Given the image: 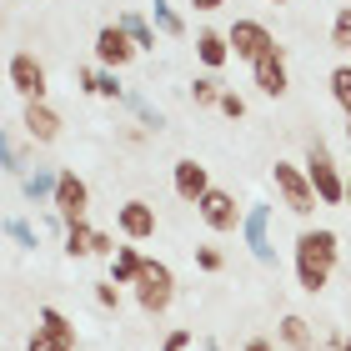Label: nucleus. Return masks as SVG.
Here are the masks:
<instances>
[{
    "mask_svg": "<svg viewBox=\"0 0 351 351\" xmlns=\"http://www.w3.org/2000/svg\"><path fill=\"white\" fill-rule=\"evenodd\" d=\"M337 261H341V236L331 226H311L296 236V286L306 296L326 291V281L337 276Z\"/></svg>",
    "mask_w": 351,
    "mask_h": 351,
    "instance_id": "obj_1",
    "label": "nucleus"
},
{
    "mask_svg": "<svg viewBox=\"0 0 351 351\" xmlns=\"http://www.w3.org/2000/svg\"><path fill=\"white\" fill-rule=\"evenodd\" d=\"M5 81H10V90L30 106V101H45V90H51V71H45V60H40L36 51H15V56L5 60Z\"/></svg>",
    "mask_w": 351,
    "mask_h": 351,
    "instance_id": "obj_2",
    "label": "nucleus"
},
{
    "mask_svg": "<svg viewBox=\"0 0 351 351\" xmlns=\"http://www.w3.org/2000/svg\"><path fill=\"white\" fill-rule=\"evenodd\" d=\"M306 176H311V191H316V201L322 206H341L346 201V176H341V166L331 161V151L322 146V141H316V146L306 151Z\"/></svg>",
    "mask_w": 351,
    "mask_h": 351,
    "instance_id": "obj_3",
    "label": "nucleus"
},
{
    "mask_svg": "<svg viewBox=\"0 0 351 351\" xmlns=\"http://www.w3.org/2000/svg\"><path fill=\"white\" fill-rule=\"evenodd\" d=\"M136 301H141V311H146V316L171 311V301H176V271L166 261H151L146 256V271H141V281H136Z\"/></svg>",
    "mask_w": 351,
    "mask_h": 351,
    "instance_id": "obj_4",
    "label": "nucleus"
},
{
    "mask_svg": "<svg viewBox=\"0 0 351 351\" xmlns=\"http://www.w3.org/2000/svg\"><path fill=\"white\" fill-rule=\"evenodd\" d=\"M271 181H276V196L286 211H296V216H311L316 211V191H311V176L291 166V161H276L271 166Z\"/></svg>",
    "mask_w": 351,
    "mask_h": 351,
    "instance_id": "obj_5",
    "label": "nucleus"
},
{
    "mask_svg": "<svg viewBox=\"0 0 351 351\" xmlns=\"http://www.w3.org/2000/svg\"><path fill=\"white\" fill-rule=\"evenodd\" d=\"M226 40H231V56H236V60H246V66H256L261 56L281 51L276 36H271V30H266L261 21H236V25L226 30Z\"/></svg>",
    "mask_w": 351,
    "mask_h": 351,
    "instance_id": "obj_6",
    "label": "nucleus"
},
{
    "mask_svg": "<svg viewBox=\"0 0 351 351\" xmlns=\"http://www.w3.org/2000/svg\"><path fill=\"white\" fill-rule=\"evenodd\" d=\"M196 216H201V221H206L211 231H236V226L246 221V211L236 206V196H231V191H221V186H211V191L201 196Z\"/></svg>",
    "mask_w": 351,
    "mask_h": 351,
    "instance_id": "obj_7",
    "label": "nucleus"
},
{
    "mask_svg": "<svg viewBox=\"0 0 351 351\" xmlns=\"http://www.w3.org/2000/svg\"><path fill=\"white\" fill-rule=\"evenodd\" d=\"M241 236H246L251 256H256L261 266H276V246H271V206H266V201H256V206L246 211V221H241Z\"/></svg>",
    "mask_w": 351,
    "mask_h": 351,
    "instance_id": "obj_8",
    "label": "nucleus"
},
{
    "mask_svg": "<svg viewBox=\"0 0 351 351\" xmlns=\"http://www.w3.org/2000/svg\"><path fill=\"white\" fill-rule=\"evenodd\" d=\"M116 236H106V231H95L90 221H75V226H66V256L75 261H86V256H116Z\"/></svg>",
    "mask_w": 351,
    "mask_h": 351,
    "instance_id": "obj_9",
    "label": "nucleus"
},
{
    "mask_svg": "<svg viewBox=\"0 0 351 351\" xmlns=\"http://www.w3.org/2000/svg\"><path fill=\"white\" fill-rule=\"evenodd\" d=\"M90 211V186L81 181L75 171H60V191H56V216L66 221V226H75V221H86Z\"/></svg>",
    "mask_w": 351,
    "mask_h": 351,
    "instance_id": "obj_10",
    "label": "nucleus"
},
{
    "mask_svg": "<svg viewBox=\"0 0 351 351\" xmlns=\"http://www.w3.org/2000/svg\"><path fill=\"white\" fill-rule=\"evenodd\" d=\"M21 125H25V136L36 141V146H56L60 141V110L51 106V101H30L25 110H21Z\"/></svg>",
    "mask_w": 351,
    "mask_h": 351,
    "instance_id": "obj_11",
    "label": "nucleus"
},
{
    "mask_svg": "<svg viewBox=\"0 0 351 351\" xmlns=\"http://www.w3.org/2000/svg\"><path fill=\"white\" fill-rule=\"evenodd\" d=\"M131 56H136V40L121 30V21H116V25H101V30H95V60H101L106 71H121V66H131Z\"/></svg>",
    "mask_w": 351,
    "mask_h": 351,
    "instance_id": "obj_12",
    "label": "nucleus"
},
{
    "mask_svg": "<svg viewBox=\"0 0 351 351\" xmlns=\"http://www.w3.org/2000/svg\"><path fill=\"white\" fill-rule=\"evenodd\" d=\"M116 226H121V236L125 241H151L156 236V206L151 201H125V206H116Z\"/></svg>",
    "mask_w": 351,
    "mask_h": 351,
    "instance_id": "obj_13",
    "label": "nucleus"
},
{
    "mask_svg": "<svg viewBox=\"0 0 351 351\" xmlns=\"http://www.w3.org/2000/svg\"><path fill=\"white\" fill-rule=\"evenodd\" d=\"M251 81H256V90H261V95H271V101H281V95L291 90V71H286V56H281V51L261 56L256 66H251Z\"/></svg>",
    "mask_w": 351,
    "mask_h": 351,
    "instance_id": "obj_14",
    "label": "nucleus"
},
{
    "mask_svg": "<svg viewBox=\"0 0 351 351\" xmlns=\"http://www.w3.org/2000/svg\"><path fill=\"white\" fill-rule=\"evenodd\" d=\"M171 186H176V196L191 201V206H201V196L211 191V176H206L201 161H191V156H181V161L171 166Z\"/></svg>",
    "mask_w": 351,
    "mask_h": 351,
    "instance_id": "obj_15",
    "label": "nucleus"
},
{
    "mask_svg": "<svg viewBox=\"0 0 351 351\" xmlns=\"http://www.w3.org/2000/svg\"><path fill=\"white\" fill-rule=\"evenodd\" d=\"M56 191H60V171H56V166H30V171L21 176V196H25L30 206H45V201L56 206Z\"/></svg>",
    "mask_w": 351,
    "mask_h": 351,
    "instance_id": "obj_16",
    "label": "nucleus"
},
{
    "mask_svg": "<svg viewBox=\"0 0 351 351\" xmlns=\"http://www.w3.org/2000/svg\"><path fill=\"white\" fill-rule=\"evenodd\" d=\"M196 60L206 71H221L231 60V40L221 36V30H201V36H196Z\"/></svg>",
    "mask_w": 351,
    "mask_h": 351,
    "instance_id": "obj_17",
    "label": "nucleus"
},
{
    "mask_svg": "<svg viewBox=\"0 0 351 351\" xmlns=\"http://www.w3.org/2000/svg\"><path fill=\"white\" fill-rule=\"evenodd\" d=\"M276 337H281L286 351H311V346H316L311 322H306V316H296V311H286V316H281V331H276Z\"/></svg>",
    "mask_w": 351,
    "mask_h": 351,
    "instance_id": "obj_18",
    "label": "nucleus"
},
{
    "mask_svg": "<svg viewBox=\"0 0 351 351\" xmlns=\"http://www.w3.org/2000/svg\"><path fill=\"white\" fill-rule=\"evenodd\" d=\"M81 90L106 95V101H125V86L116 81V71H106V66H86L81 71Z\"/></svg>",
    "mask_w": 351,
    "mask_h": 351,
    "instance_id": "obj_19",
    "label": "nucleus"
},
{
    "mask_svg": "<svg viewBox=\"0 0 351 351\" xmlns=\"http://www.w3.org/2000/svg\"><path fill=\"white\" fill-rule=\"evenodd\" d=\"M141 271H146V256H141L136 246H121L116 256H110V281H116V286H136Z\"/></svg>",
    "mask_w": 351,
    "mask_h": 351,
    "instance_id": "obj_20",
    "label": "nucleus"
},
{
    "mask_svg": "<svg viewBox=\"0 0 351 351\" xmlns=\"http://www.w3.org/2000/svg\"><path fill=\"white\" fill-rule=\"evenodd\" d=\"M121 30L136 40V51H156V21H146V15H136V10H125V15H121Z\"/></svg>",
    "mask_w": 351,
    "mask_h": 351,
    "instance_id": "obj_21",
    "label": "nucleus"
},
{
    "mask_svg": "<svg viewBox=\"0 0 351 351\" xmlns=\"http://www.w3.org/2000/svg\"><path fill=\"white\" fill-rule=\"evenodd\" d=\"M151 21H156V30H161V36H186V21H181V15H176V5H171V0H151Z\"/></svg>",
    "mask_w": 351,
    "mask_h": 351,
    "instance_id": "obj_22",
    "label": "nucleus"
},
{
    "mask_svg": "<svg viewBox=\"0 0 351 351\" xmlns=\"http://www.w3.org/2000/svg\"><path fill=\"white\" fill-rule=\"evenodd\" d=\"M125 106H131V116L146 125V131H161V125H166V116H161V110H156L141 90H125Z\"/></svg>",
    "mask_w": 351,
    "mask_h": 351,
    "instance_id": "obj_23",
    "label": "nucleus"
},
{
    "mask_svg": "<svg viewBox=\"0 0 351 351\" xmlns=\"http://www.w3.org/2000/svg\"><path fill=\"white\" fill-rule=\"evenodd\" d=\"M5 236H10L15 246H25V251H36V246H40V226H30L25 216H10V221H5Z\"/></svg>",
    "mask_w": 351,
    "mask_h": 351,
    "instance_id": "obj_24",
    "label": "nucleus"
},
{
    "mask_svg": "<svg viewBox=\"0 0 351 351\" xmlns=\"http://www.w3.org/2000/svg\"><path fill=\"white\" fill-rule=\"evenodd\" d=\"M0 171H5V176H25V161H21V141H15V131H5V141H0Z\"/></svg>",
    "mask_w": 351,
    "mask_h": 351,
    "instance_id": "obj_25",
    "label": "nucleus"
},
{
    "mask_svg": "<svg viewBox=\"0 0 351 351\" xmlns=\"http://www.w3.org/2000/svg\"><path fill=\"white\" fill-rule=\"evenodd\" d=\"M221 95H226V90H221L216 75H196V81H191V101H196V106H221Z\"/></svg>",
    "mask_w": 351,
    "mask_h": 351,
    "instance_id": "obj_26",
    "label": "nucleus"
},
{
    "mask_svg": "<svg viewBox=\"0 0 351 351\" xmlns=\"http://www.w3.org/2000/svg\"><path fill=\"white\" fill-rule=\"evenodd\" d=\"M331 101H337L346 110V121H351V66H337L331 71Z\"/></svg>",
    "mask_w": 351,
    "mask_h": 351,
    "instance_id": "obj_27",
    "label": "nucleus"
},
{
    "mask_svg": "<svg viewBox=\"0 0 351 351\" xmlns=\"http://www.w3.org/2000/svg\"><path fill=\"white\" fill-rule=\"evenodd\" d=\"M40 331H51V337H71V341H75V326L66 322V311H56V306H40Z\"/></svg>",
    "mask_w": 351,
    "mask_h": 351,
    "instance_id": "obj_28",
    "label": "nucleus"
},
{
    "mask_svg": "<svg viewBox=\"0 0 351 351\" xmlns=\"http://www.w3.org/2000/svg\"><path fill=\"white\" fill-rule=\"evenodd\" d=\"M25 351H75V341H71V337H51V331L36 326V337L25 341Z\"/></svg>",
    "mask_w": 351,
    "mask_h": 351,
    "instance_id": "obj_29",
    "label": "nucleus"
},
{
    "mask_svg": "<svg viewBox=\"0 0 351 351\" xmlns=\"http://www.w3.org/2000/svg\"><path fill=\"white\" fill-rule=\"evenodd\" d=\"M331 45H337V51H351V5H341L337 21H331Z\"/></svg>",
    "mask_w": 351,
    "mask_h": 351,
    "instance_id": "obj_30",
    "label": "nucleus"
},
{
    "mask_svg": "<svg viewBox=\"0 0 351 351\" xmlns=\"http://www.w3.org/2000/svg\"><path fill=\"white\" fill-rule=\"evenodd\" d=\"M221 116H226V121H246V101H241V95H236V90H226V95H221Z\"/></svg>",
    "mask_w": 351,
    "mask_h": 351,
    "instance_id": "obj_31",
    "label": "nucleus"
},
{
    "mask_svg": "<svg viewBox=\"0 0 351 351\" xmlns=\"http://www.w3.org/2000/svg\"><path fill=\"white\" fill-rule=\"evenodd\" d=\"M95 301H101L106 311H116L121 306V286L116 281H95Z\"/></svg>",
    "mask_w": 351,
    "mask_h": 351,
    "instance_id": "obj_32",
    "label": "nucleus"
},
{
    "mask_svg": "<svg viewBox=\"0 0 351 351\" xmlns=\"http://www.w3.org/2000/svg\"><path fill=\"white\" fill-rule=\"evenodd\" d=\"M191 341H196V331H171L161 341V351H191Z\"/></svg>",
    "mask_w": 351,
    "mask_h": 351,
    "instance_id": "obj_33",
    "label": "nucleus"
},
{
    "mask_svg": "<svg viewBox=\"0 0 351 351\" xmlns=\"http://www.w3.org/2000/svg\"><path fill=\"white\" fill-rule=\"evenodd\" d=\"M196 266L201 271H221V251L216 246H196Z\"/></svg>",
    "mask_w": 351,
    "mask_h": 351,
    "instance_id": "obj_34",
    "label": "nucleus"
},
{
    "mask_svg": "<svg viewBox=\"0 0 351 351\" xmlns=\"http://www.w3.org/2000/svg\"><path fill=\"white\" fill-rule=\"evenodd\" d=\"M241 351H276V346H271V341H266V337H251V341H246V346H241Z\"/></svg>",
    "mask_w": 351,
    "mask_h": 351,
    "instance_id": "obj_35",
    "label": "nucleus"
},
{
    "mask_svg": "<svg viewBox=\"0 0 351 351\" xmlns=\"http://www.w3.org/2000/svg\"><path fill=\"white\" fill-rule=\"evenodd\" d=\"M191 5H196V10H206V15H211V10H221V5H226V0H191Z\"/></svg>",
    "mask_w": 351,
    "mask_h": 351,
    "instance_id": "obj_36",
    "label": "nucleus"
},
{
    "mask_svg": "<svg viewBox=\"0 0 351 351\" xmlns=\"http://www.w3.org/2000/svg\"><path fill=\"white\" fill-rule=\"evenodd\" d=\"M201 351H221V341H201Z\"/></svg>",
    "mask_w": 351,
    "mask_h": 351,
    "instance_id": "obj_37",
    "label": "nucleus"
},
{
    "mask_svg": "<svg viewBox=\"0 0 351 351\" xmlns=\"http://www.w3.org/2000/svg\"><path fill=\"white\" fill-rule=\"evenodd\" d=\"M346 151H351V121H346Z\"/></svg>",
    "mask_w": 351,
    "mask_h": 351,
    "instance_id": "obj_38",
    "label": "nucleus"
},
{
    "mask_svg": "<svg viewBox=\"0 0 351 351\" xmlns=\"http://www.w3.org/2000/svg\"><path fill=\"white\" fill-rule=\"evenodd\" d=\"M266 5H286V0H266Z\"/></svg>",
    "mask_w": 351,
    "mask_h": 351,
    "instance_id": "obj_39",
    "label": "nucleus"
},
{
    "mask_svg": "<svg viewBox=\"0 0 351 351\" xmlns=\"http://www.w3.org/2000/svg\"><path fill=\"white\" fill-rule=\"evenodd\" d=\"M346 206H351V186H346Z\"/></svg>",
    "mask_w": 351,
    "mask_h": 351,
    "instance_id": "obj_40",
    "label": "nucleus"
},
{
    "mask_svg": "<svg viewBox=\"0 0 351 351\" xmlns=\"http://www.w3.org/2000/svg\"><path fill=\"white\" fill-rule=\"evenodd\" d=\"M341 351H351V337H346V346H341Z\"/></svg>",
    "mask_w": 351,
    "mask_h": 351,
    "instance_id": "obj_41",
    "label": "nucleus"
}]
</instances>
